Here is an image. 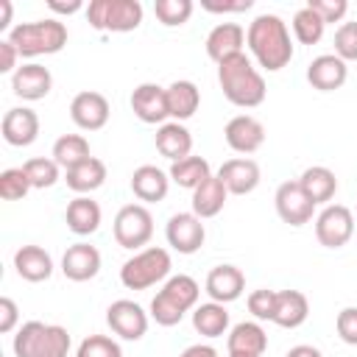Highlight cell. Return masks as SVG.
I'll return each mask as SVG.
<instances>
[{"instance_id":"obj_1","label":"cell","mask_w":357,"mask_h":357,"mask_svg":"<svg viewBox=\"0 0 357 357\" xmlns=\"http://www.w3.org/2000/svg\"><path fill=\"white\" fill-rule=\"evenodd\" d=\"M245 45H248L251 56L259 61V67H265L268 73H279L293 59L290 31H287V22L279 14L254 17L248 31H245Z\"/></svg>"},{"instance_id":"obj_2","label":"cell","mask_w":357,"mask_h":357,"mask_svg":"<svg viewBox=\"0 0 357 357\" xmlns=\"http://www.w3.org/2000/svg\"><path fill=\"white\" fill-rule=\"evenodd\" d=\"M218 84H220L226 100L240 106V109L259 106L265 100V92H268L262 73L254 67V61L245 53H237V56L218 64Z\"/></svg>"},{"instance_id":"obj_3","label":"cell","mask_w":357,"mask_h":357,"mask_svg":"<svg viewBox=\"0 0 357 357\" xmlns=\"http://www.w3.org/2000/svg\"><path fill=\"white\" fill-rule=\"evenodd\" d=\"M67 25L56 17L36 20V22H20L8 31V42L17 47L22 59H36V56H50L59 53L67 45Z\"/></svg>"},{"instance_id":"obj_4","label":"cell","mask_w":357,"mask_h":357,"mask_svg":"<svg viewBox=\"0 0 357 357\" xmlns=\"http://www.w3.org/2000/svg\"><path fill=\"white\" fill-rule=\"evenodd\" d=\"M170 254L167 248H159V245H151V248H142L137 251L134 257H128L120 268V282L123 287L128 290H148L159 282H167L170 279Z\"/></svg>"},{"instance_id":"obj_5","label":"cell","mask_w":357,"mask_h":357,"mask_svg":"<svg viewBox=\"0 0 357 357\" xmlns=\"http://www.w3.org/2000/svg\"><path fill=\"white\" fill-rule=\"evenodd\" d=\"M84 14L95 31L128 33V31L139 28L145 11H142L139 0H92L84 8Z\"/></svg>"},{"instance_id":"obj_6","label":"cell","mask_w":357,"mask_h":357,"mask_svg":"<svg viewBox=\"0 0 357 357\" xmlns=\"http://www.w3.org/2000/svg\"><path fill=\"white\" fill-rule=\"evenodd\" d=\"M112 231H114L117 245L131 248V251H137V248L142 251V245H148V240L153 237V215L142 204H126L114 215Z\"/></svg>"},{"instance_id":"obj_7","label":"cell","mask_w":357,"mask_h":357,"mask_svg":"<svg viewBox=\"0 0 357 357\" xmlns=\"http://www.w3.org/2000/svg\"><path fill=\"white\" fill-rule=\"evenodd\" d=\"M354 234V215L343 204H326L315 218V237L326 248H340Z\"/></svg>"},{"instance_id":"obj_8","label":"cell","mask_w":357,"mask_h":357,"mask_svg":"<svg viewBox=\"0 0 357 357\" xmlns=\"http://www.w3.org/2000/svg\"><path fill=\"white\" fill-rule=\"evenodd\" d=\"M106 324L117 337L139 340L148 332V312L131 298H117L106 310Z\"/></svg>"},{"instance_id":"obj_9","label":"cell","mask_w":357,"mask_h":357,"mask_svg":"<svg viewBox=\"0 0 357 357\" xmlns=\"http://www.w3.org/2000/svg\"><path fill=\"white\" fill-rule=\"evenodd\" d=\"M165 237H167V245L173 251L195 254L206 240V229L195 212H176L165 226Z\"/></svg>"},{"instance_id":"obj_10","label":"cell","mask_w":357,"mask_h":357,"mask_svg":"<svg viewBox=\"0 0 357 357\" xmlns=\"http://www.w3.org/2000/svg\"><path fill=\"white\" fill-rule=\"evenodd\" d=\"M273 201H276V215H279L284 223H290V226H304V223L312 220L315 204L307 198V192L301 190L298 178H296V181H282V184L276 187Z\"/></svg>"},{"instance_id":"obj_11","label":"cell","mask_w":357,"mask_h":357,"mask_svg":"<svg viewBox=\"0 0 357 357\" xmlns=\"http://www.w3.org/2000/svg\"><path fill=\"white\" fill-rule=\"evenodd\" d=\"M109 114H112V109H109L106 95L92 92V89L78 92L70 103V117L81 131H100L109 123Z\"/></svg>"},{"instance_id":"obj_12","label":"cell","mask_w":357,"mask_h":357,"mask_svg":"<svg viewBox=\"0 0 357 357\" xmlns=\"http://www.w3.org/2000/svg\"><path fill=\"white\" fill-rule=\"evenodd\" d=\"M131 112L148 123V126H162L167 123L170 112H167V92L159 84H139L131 92Z\"/></svg>"},{"instance_id":"obj_13","label":"cell","mask_w":357,"mask_h":357,"mask_svg":"<svg viewBox=\"0 0 357 357\" xmlns=\"http://www.w3.org/2000/svg\"><path fill=\"white\" fill-rule=\"evenodd\" d=\"M223 137H226V145L234 151V153H254L262 148L265 142V126L251 117V114H237L226 123L223 128Z\"/></svg>"},{"instance_id":"obj_14","label":"cell","mask_w":357,"mask_h":357,"mask_svg":"<svg viewBox=\"0 0 357 357\" xmlns=\"http://www.w3.org/2000/svg\"><path fill=\"white\" fill-rule=\"evenodd\" d=\"M50 89H53V75L45 64L28 61L17 67V73L11 75V92L22 100H42L50 95Z\"/></svg>"},{"instance_id":"obj_15","label":"cell","mask_w":357,"mask_h":357,"mask_svg":"<svg viewBox=\"0 0 357 357\" xmlns=\"http://www.w3.org/2000/svg\"><path fill=\"white\" fill-rule=\"evenodd\" d=\"M3 139L14 148H28L39 137V114L28 106H14L3 114Z\"/></svg>"},{"instance_id":"obj_16","label":"cell","mask_w":357,"mask_h":357,"mask_svg":"<svg viewBox=\"0 0 357 357\" xmlns=\"http://www.w3.org/2000/svg\"><path fill=\"white\" fill-rule=\"evenodd\" d=\"M218 178L223 181V187L229 190V195H248L257 190L259 184V165L248 156H237V159H229L220 165L218 170Z\"/></svg>"},{"instance_id":"obj_17","label":"cell","mask_w":357,"mask_h":357,"mask_svg":"<svg viewBox=\"0 0 357 357\" xmlns=\"http://www.w3.org/2000/svg\"><path fill=\"white\" fill-rule=\"evenodd\" d=\"M204 290L212 301L218 304H229V301H237L245 290V276L237 265H218L206 273V282H204Z\"/></svg>"},{"instance_id":"obj_18","label":"cell","mask_w":357,"mask_h":357,"mask_svg":"<svg viewBox=\"0 0 357 357\" xmlns=\"http://www.w3.org/2000/svg\"><path fill=\"white\" fill-rule=\"evenodd\" d=\"M243 45H245V28L237 25V22H218L206 33V56L215 64L243 53Z\"/></svg>"},{"instance_id":"obj_19","label":"cell","mask_w":357,"mask_h":357,"mask_svg":"<svg viewBox=\"0 0 357 357\" xmlns=\"http://www.w3.org/2000/svg\"><path fill=\"white\" fill-rule=\"evenodd\" d=\"M346 78H349V67L335 53L315 56L310 61V67H307V81L318 92H335V89H340L346 84Z\"/></svg>"},{"instance_id":"obj_20","label":"cell","mask_w":357,"mask_h":357,"mask_svg":"<svg viewBox=\"0 0 357 357\" xmlns=\"http://www.w3.org/2000/svg\"><path fill=\"white\" fill-rule=\"evenodd\" d=\"M100 271V251L89 243H75L61 257V273L70 282H89Z\"/></svg>"},{"instance_id":"obj_21","label":"cell","mask_w":357,"mask_h":357,"mask_svg":"<svg viewBox=\"0 0 357 357\" xmlns=\"http://www.w3.org/2000/svg\"><path fill=\"white\" fill-rule=\"evenodd\" d=\"M153 142H156V151H159L165 159H170V165H173V162H181V159H187V156H192V153H190V151H192V134H190V128H187L184 123H176V120L162 123V126L156 128Z\"/></svg>"},{"instance_id":"obj_22","label":"cell","mask_w":357,"mask_h":357,"mask_svg":"<svg viewBox=\"0 0 357 357\" xmlns=\"http://www.w3.org/2000/svg\"><path fill=\"white\" fill-rule=\"evenodd\" d=\"M229 354H243V357H262L268 349V335L257 321H240L229 329L226 337Z\"/></svg>"},{"instance_id":"obj_23","label":"cell","mask_w":357,"mask_h":357,"mask_svg":"<svg viewBox=\"0 0 357 357\" xmlns=\"http://www.w3.org/2000/svg\"><path fill=\"white\" fill-rule=\"evenodd\" d=\"M167 190H170V176L156 165H139L131 173V192L145 204L165 201Z\"/></svg>"},{"instance_id":"obj_24","label":"cell","mask_w":357,"mask_h":357,"mask_svg":"<svg viewBox=\"0 0 357 357\" xmlns=\"http://www.w3.org/2000/svg\"><path fill=\"white\" fill-rule=\"evenodd\" d=\"M14 268L20 279L36 284L53 276V257L42 245H20L14 251Z\"/></svg>"},{"instance_id":"obj_25","label":"cell","mask_w":357,"mask_h":357,"mask_svg":"<svg viewBox=\"0 0 357 357\" xmlns=\"http://www.w3.org/2000/svg\"><path fill=\"white\" fill-rule=\"evenodd\" d=\"M310 315V301L301 290H276L273 324L282 329H298Z\"/></svg>"},{"instance_id":"obj_26","label":"cell","mask_w":357,"mask_h":357,"mask_svg":"<svg viewBox=\"0 0 357 357\" xmlns=\"http://www.w3.org/2000/svg\"><path fill=\"white\" fill-rule=\"evenodd\" d=\"M100 206L98 201H92L89 195H75L70 204H67V212H64V220H67V229L78 237L84 234H92L98 231L100 226Z\"/></svg>"},{"instance_id":"obj_27","label":"cell","mask_w":357,"mask_h":357,"mask_svg":"<svg viewBox=\"0 0 357 357\" xmlns=\"http://www.w3.org/2000/svg\"><path fill=\"white\" fill-rule=\"evenodd\" d=\"M165 92H167V112L176 123L190 120L201 106V89L192 81H173L170 86H165Z\"/></svg>"},{"instance_id":"obj_28","label":"cell","mask_w":357,"mask_h":357,"mask_svg":"<svg viewBox=\"0 0 357 357\" xmlns=\"http://www.w3.org/2000/svg\"><path fill=\"white\" fill-rule=\"evenodd\" d=\"M298 184H301V190L307 192V198L318 206V204H329L332 198H335V192H337V178H335V173L329 170V167H324V165H312V167H307L301 176H298Z\"/></svg>"},{"instance_id":"obj_29","label":"cell","mask_w":357,"mask_h":357,"mask_svg":"<svg viewBox=\"0 0 357 357\" xmlns=\"http://www.w3.org/2000/svg\"><path fill=\"white\" fill-rule=\"evenodd\" d=\"M64 181H67V187H70L73 192L89 195V192H95L98 187H103V181H106V165H103L98 156H89L86 162H81V165H75L73 170H67Z\"/></svg>"},{"instance_id":"obj_30","label":"cell","mask_w":357,"mask_h":357,"mask_svg":"<svg viewBox=\"0 0 357 357\" xmlns=\"http://www.w3.org/2000/svg\"><path fill=\"white\" fill-rule=\"evenodd\" d=\"M226 198H229V190L223 187V181H220L218 176H209L204 184H198V187L192 190V212H195L201 220H204V218H215V215L223 209Z\"/></svg>"},{"instance_id":"obj_31","label":"cell","mask_w":357,"mask_h":357,"mask_svg":"<svg viewBox=\"0 0 357 357\" xmlns=\"http://www.w3.org/2000/svg\"><path fill=\"white\" fill-rule=\"evenodd\" d=\"M192 329L198 335H204V337L226 335V329H229V310H226V304H218V301L198 304L192 310Z\"/></svg>"},{"instance_id":"obj_32","label":"cell","mask_w":357,"mask_h":357,"mask_svg":"<svg viewBox=\"0 0 357 357\" xmlns=\"http://www.w3.org/2000/svg\"><path fill=\"white\" fill-rule=\"evenodd\" d=\"M50 156H53L56 165L64 167V173H67V170H73L75 165L86 162L92 153H89L86 137H81V134H61V137L53 142V153H50Z\"/></svg>"},{"instance_id":"obj_33","label":"cell","mask_w":357,"mask_h":357,"mask_svg":"<svg viewBox=\"0 0 357 357\" xmlns=\"http://www.w3.org/2000/svg\"><path fill=\"white\" fill-rule=\"evenodd\" d=\"M167 176L173 184L184 187V190H195L198 184H204L212 176V170H209V162L204 156H187L181 162H173Z\"/></svg>"},{"instance_id":"obj_34","label":"cell","mask_w":357,"mask_h":357,"mask_svg":"<svg viewBox=\"0 0 357 357\" xmlns=\"http://www.w3.org/2000/svg\"><path fill=\"white\" fill-rule=\"evenodd\" d=\"M159 293H165L176 307H181L184 312H190V310L198 307L201 287H198V282H195L192 276H187V273H176V276H170V279L162 284Z\"/></svg>"},{"instance_id":"obj_35","label":"cell","mask_w":357,"mask_h":357,"mask_svg":"<svg viewBox=\"0 0 357 357\" xmlns=\"http://www.w3.org/2000/svg\"><path fill=\"white\" fill-rule=\"evenodd\" d=\"M293 33H296V39L301 42V45H315V42H321V36H324V31H326V22L310 8V6H301L296 14H293Z\"/></svg>"},{"instance_id":"obj_36","label":"cell","mask_w":357,"mask_h":357,"mask_svg":"<svg viewBox=\"0 0 357 357\" xmlns=\"http://www.w3.org/2000/svg\"><path fill=\"white\" fill-rule=\"evenodd\" d=\"M22 170H25V176H28L33 190H47V187H53L59 181V165H56L53 156L50 159L47 156H33V159H28L22 165Z\"/></svg>"},{"instance_id":"obj_37","label":"cell","mask_w":357,"mask_h":357,"mask_svg":"<svg viewBox=\"0 0 357 357\" xmlns=\"http://www.w3.org/2000/svg\"><path fill=\"white\" fill-rule=\"evenodd\" d=\"M192 0H156L153 3V14L162 25L167 28H178L192 17Z\"/></svg>"},{"instance_id":"obj_38","label":"cell","mask_w":357,"mask_h":357,"mask_svg":"<svg viewBox=\"0 0 357 357\" xmlns=\"http://www.w3.org/2000/svg\"><path fill=\"white\" fill-rule=\"evenodd\" d=\"M45 329H47V324H42V321H25L17 329L14 343H11L14 357H36V349H39V340H42Z\"/></svg>"},{"instance_id":"obj_39","label":"cell","mask_w":357,"mask_h":357,"mask_svg":"<svg viewBox=\"0 0 357 357\" xmlns=\"http://www.w3.org/2000/svg\"><path fill=\"white\" fill-rule=\"evenodd\" d=\"M67 354H70V332L59 324H47L39 340L36 357H67Z\"/></svg>"},{"instance_id":"obj_40","label":"cell","mask_w":357,"mask_h":357,"mask_svg":"<svg viewBox=\"0 0 357 357\" xmlns=\"http://www.w3.org/2000/svg\"><path fill=\"white\" fill-rule=\"evenodd\" d=\"M31 181L22 167H8L0 173V198L3 201H22L31 192Z\"/></svg>"},{"instance_id":"obj_41","label":"cell","mask_w":357,"mask_h":357,"mask_svg":"<svg viewBox=\"0 0 357 357\" xmlns=\"http://www.w3.org/2000/svg\"><path fill=\"white\" fill-rule=\"evenodd\" d=\"M75 357H123V349L109 335H89L78 343Z\"/></svg>"},{"instance_id":"obj_42","label":"cell","mask_w":357,"mask_h":357,"mask_svg":"<svg viewBox=\"0 0 357 357\" xmlns=\"http://www.w3.org/2000/svg\"><path fill=\"white\" fill-rule=\"evenodd\" d=\"M184 315H187V312H184L181 307H176L165 293H156V296H153V301H151V318H153L159 326H176V324H181Z\"/></svg>"},{"instance_id":"obj_43","label":"cell","mask_w":357,"mask_h":357,"mask_svg":"<svg viewBox=\"0 0 357 357\" xmlns=\"http://www.w3.org/2000/svg\"><path fill=\"white\" fill-rule=\"evenodd\" d=\"M248 312L257 318V321H273V312H276V290H254L248 293Z\"/></svg>"},{"instance_id":"obj_44","label":"cell","mask_w":357,"mask_h":357,"mask_svg":"<svg viewBox=\"0 0 357 357\" xmlns=\"http://www.w3.org/2000/svg\"><path fill=\"white\" fill-rule=\"evenodd\" d=\"M335 56L343 61H357V22H343L335 31Z\"/></svg>"},{"instance_id":"obj_45","label":"cell","mask_w":357,"mask_h":357,"mask_svg":"<svg viewBox=\"0 0 357 357\" xmlns=\"http://www.w3.org/2000/svg\"><path fill=\"white\" fill-rule=\"evenodd\" d=\"M307 6L329 25V22H340L349 11V3L346 0H307Z\"/></svg>"},{"instance_id":"obj_46","label":"cell","mask_w":357,"mask_h":357,"mask_svg":"<svg viewBox=\"0 0 357 357\" xmlns=\"http://www.w3.org/2000/svg\"><path fill=\"white\" fill-rule=\"evenodd\" d=\"M337 337L349 346H357V307H343L335 318Z\"/></svg>"},{"instance_id":"obj_47","label":"cell","mask_w":357,"mask_h":357,"mask_svg":"<svg viewBox=\"0 0 357 357\" xmlns=\"http://www.w3.org/2000/svg\"><path fill=\"white\" fill-rule=\"evenodd\" d=\"M17 321H20V310H17V304H14V298H8V296H3V298H0V332H3V335H8V332H14V326H17Z\"/></svg>"},{"instance_id":"obj_48","label":"cell","mask_w":357,"mask_h":357,"mask_svg":"<svg viewBox=\"0 0 357 357\" xmlns=\"http://www.w3.org/2000/svg\"><path fill=\"white\" fill-rule=\"evenodd\" d=\"M17 59H20V53H17V47L8 42V39H0V73H17Z\"/></svg>"},{"instance_id":"obj_49","label":"cell","mask_w":357,"mask_h":357,"mask_svg":"<svg viewBox=\"0 0 357 357\" xmlns=\"http://www.w3.org/2000/svg\"><path fill=\"white\" fill-rule=\"evenodd\" d=\"M254 6V0H237V3H204L206 11L212 14H237V11H248Z\"/></svg>"},{"instance_id":"obj_50","label":"cell","mask_w":357,"mask_h":357,"mask_svg":"<svg viewBox=\"0 0 357 357\" xmlns=\"http://www.w3.org/2000/svg\"><path fill=\"white\" fill-rule=\"evenodd\" d=\"M47 8H50V11H56V14H67V17H70V14L81 11V8H84V3H81V0H70V3H56V0H50V3H47Z\"/></svg>"},{"instance_id":"obj_51","label":"cell","mask_w":357,"mask_h":357,"mask_svg":"<svg viewBox=\"0 0 357 357\" xmlns=\"http://www.w3.org/2000/svg\"><path fill=\"white\" fill-rule=\"evenodd\" d=\"M178 357H218V351L212 346H206V343H195V346H187Z\"/></svg>"},{"instance_id":"obj_52","label":"cell","mask_w":357,"mask_h":357,"mask_svg":"<svg viewBox=\"0 0 357 357\" xmlns=\"http://www.w3.org/2000/svg\"><path fill=\"white\" fill-rule=\"evenodd\" d=\"M284 357H324V354H321V349H315V346H310V343H298V346H293Z\"/></svg>"},{"instance_id":"obj_53","label":"cell","mask_w":357,"mask_h":357,"mask_svg":"<svg viewBox=\"0 0 357 357\" xmlns=\"http://www.w3.org/2000/svg\"><path fill=\"white\" fill-rule=\"evenodd\" d=\"M0 6H3V20H0V31H6V28H8V22H11V3H8V0H0Z\"/></svg>"},{"instance_id":"obj_54","label":"cell","mask_w":357,"mask_h":357,"mask_svg":"<svg viewBox=\"0 0 357 357\" xmlns=\"http://www.w3.org/2000/svg\"><path fill=\"white\" fill-rule=\"evenodd\" d=\"M229 357H243V354H229Z\"/></svg>"}]
</instances>
